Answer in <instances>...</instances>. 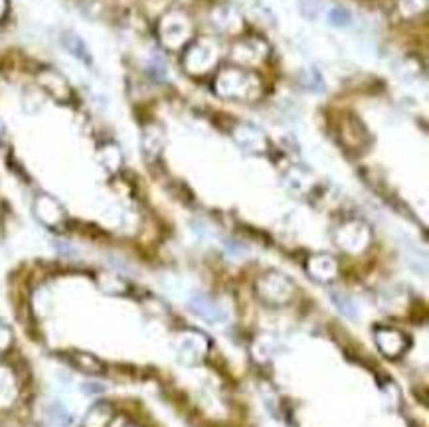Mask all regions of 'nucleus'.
<instances>
[{
	"mask_svg": "<svg viewBox=\"0 0 429 427\" xmlns=\"http://www.w3.org/2000/svg\"><path fill=\"white\" fill-rule=\"evenodd\" d=\"M161 148H163V131L157 125H148L143 133V150L148 157H154L161 152Z\"/></svg>",
	"mask_w": 429,
	"mask_h": 427,
	"instance_id": "17",
	"label": "nucleus"
},
{
	"mask_svg": "<svg viewBox=\"0 0 429 427\" xmlns=\"http://www.w3.org/2000/svg\"><path fill=\"white\" fill-rule=\"evenodd\" d=\"M2 131H4V127H2V123H0V135H2Z\"/></svg>",
	"mask_w": 429,
	"mask_h": 427,
	"instance_id": "25",
	"label": "nucleus"
},
{
	"mask_svg": "<svg viewBox=\"0 0 429 427\" xmlns=\"http://www.w3.org/2000/svg\"><path fill=\"white\" fill-rule=\"evenodd\" d=\"M218 63V52L208 40H198L184 48L182 68L190 75L210 74Z\"/></svg>",
	"mask_w": 429,
	"mask_h": 427,
	"instance_id": "2",
	"label": "nucleus"
},
{
	"mask_svg": "<svg viewBox=\"0 0 429 427\" xmlns=\"http://www.w3.org/2000/svg\"><path fill=\"white\" fill-rule=\"evenodd\" d=\"M332 301L337 303V307L344 312V315H355V309H352V305H350V301L344 297V295H337V293H332Z\"/></svg>",
	"mask_w": 429,
	"mask_h": 427,
	"instance_id": "21",
	"label": "nucleus"
},
{
	"mask_svg": "<svg viewBox=\"0 0 429 427\" xmlns=\"http://www.w3.org/2000/svg\"><path fill=\"white\" fill-rule=\"evenodd\" d=\"M6 8H8L6 0H0V20H2V18H4V14H6Z\"/></svg>",
	"mask_w": 429,
	"mask_h": 427,
	"instance_id": "23",
	"label": "nucleus"
},
{
	"mask_svg": "<svg viewBox=\"0 0 429 427\" xmlns=\"http://www.w3.org/2000/svg\"><path fill=\"white\" fill-rule=\"evenodd\" d=\"M190 309H192L196 315H200L202 319L210 321V323H220V321H223V310L220 309L212 299H208L204 295L192 297Z\"/></svg>",
	"mask_w": 429,
	"mask_h": 427,
	"instance_id": "14",
	"label": "nucleus"
},
{
	"mask_svg": "<svg viewBox=\"0 0 429 427\" xmlns=\"http://www.w3.org/2000/svg\"><path fill=\"white\" fill-rule=\"evenodd\" d=\"M66 358H68V362L74 368L81 370V372H86L89 376H97V374L103 372V362L99 358H95L93 354L83 352V350H70V352L66 354Z\"/></svg>",
	"mask_w": 429,
	"mask_h": 427,
	"instance_id": "13",
	"label": "nucleus"
},
{
	"mask_svg": "<svg viewBox=\"0 0 429 427\" xmlns=\"http://www.w3.org/2000/svg\"><path fill=\"white\" fill-rule=\"evenodd\" d=\"M370 239L372 236L368 226L356 220L344 221V224H341L337 228V232H335L337 246L342 248L344 251H348V253H360V251H364L370 246Z\"/></svg>",
	"mask_w": 429,
	"mask_h": 427,
	"instance_id": "5",
	"label": "nucleus"
},
{
	"mask_svg": "<svg viewBox=\"0 0 429 427\" xmlns=\"http://www.w3.org/2000/svg\"><path fill=\"white\" fill-rule=\"evenodd\" d=\"M374 340H376V346L382 350V354L390 356V358H398L410 346V339L403 332L396 330V328H388V326L376 328L374 330Z\"/></svg>",
	"mask_w": 429,
	"mask_h": 427,
	"instance_id": "7",
	"label": "nucleus"
},
{
	"mask_svg": "<svg viewBox=\"0 0 429 427\" xmlns=\"http://www.w3.org/2000/svg\"><path fill=\"white\" fill-rule=\"evenodd\" d=\"M192 36V24L184 14H168L164 16L159 24V38L163 46L168 50H180L186 48Z\"/></svg>",
	"mask_w": 429,
	"mask_h": 427,
	"instance_id": "4",
	"label": "nucleus"
},
{
	"mask_svg": "<svg viewBox=\"0 0 429 427\" xmlns=\"http://www.w3.org/2000/svg\"><path fill=\"white\" fill-rule=\"evenodd\" d=\"M34 214L48 228H58L66 221V210L50 194H40L34 200Z\"/></svg>",
	"mask_w": 429,
	"mask_h": 427,
	"instance_id": "8",
	"label": "nucleus"
},
{
	"mask_svg": "<svg viewBox=\"0 0 429 427\" xmlns=\"http://www.w3.org/2000/svg\"><path fill=\"white\" fill-rule=\"evenodd\" d=\"M99 289L109 295H123L127 293V283L121 279L115 273H101L99 275Z\"/></svg>",
	"mask_w": 429,
	"mask_h": 427,
	"instance_id": "18",
	"label": "nucleus"
},
{
	"mask_svg": "<svg viewBox=\"0 0 429 427\" xmlns=\"http://www.w3.org/2000/svg\"><path fill=\"white\" fill-rule=\"evenodd\" d=\"M248 2H252V4H257V2H259V0H248Z\"/></svg>",
	"mask_w": 429,
	"mask_h": 427,
	"instance_id": "24",
	"label": "nucleus"
},
{
	"mask_svg": "<svg viewBox=\"0 0 429 427\" xmlns=\"http://www.w3.org/2000/svg\"><path fill=\"white\" fill-rule=\"evenodd\" d=\"M214 91L226 97V99H253L259 95L261 91V83L259 79L250 72H246L243 68L237 66H228L218 72L216 79H214Z\"/></svg>",
	"mask_w": 429,
	"mask_h": 427,
	"instance_id": "1",
	"label": "nucleus"
},
{
	"mask_svg": "<svg viewBox=\"0 0 429 427\" xmlns=\"http://www.w3.org/2000/svg\"><path fill=\"white\" fill-rule=\"evenodd\" d=\"M307 273L311 275L312 279L321 281V283H328V281H332L339 275L337 259L326 255V253L311 255L309 261H307Z\"/></svg>",
	"mask_w": 429,
	"mask_h": 427,
	"instance_id": "9",
	"label": "nucleus"
},
{
	"mask_svg": "<svg viewBox=\"0 0 429 427\" xmlns=\"http://www.w3.org/2000/svg\"><path fill=\"white\" fill-rule=\"evenodd\" d=\"M56 246H58L59 255H63V257H72V255H75L74 248H72L70 244H63V241H58Z\"/></svg>",
	"mask_w": 429,
	"mask_h": 427,
	"instance_id": "22",
	"label": "nucleus"
},
{
	"mask_svg": "<svg viewBox=\"0 0 429 427\" xmlns=\"http://www.w3.org/2000/svg\"><path fill=\"white\" fill-rule=\"evenodd\" d=\"M61 46H63L77 61H81V63H86V66H91V63H93V56H91V52H89L86 40H83L79 34H75L72 30L63 32V34H61Z\"/></svg>",
	"mask_w": 429,
	"mask_h": 427,
	"instance_id": "12",
	"label": "nucleus"
},
{
	"mask_svg": "<svg viewBox=\"0 0 429 427\" xmlns=\"http://www.w3.org/2000/svg\"><path fill=\"white\" fill-rule=\"evenodd\" d=\"M328 22L332 26H346L350 22V16H348L346 10H342V8H335V10L328 12Z\"/></svg>",
	"mask_w": 429,
	"mask_h": 427,
	"instance_id": "19",
	"label": "nucleus"
},
{
	"mask_svg": "<svg viewBox=\"0 0 429 427\" xmlns=\"http://www.w3.org/2000/svg\"><path fill=\"white\" fill-rule=\"evenodd\" d=\"M10 344H12V330L6 324L0 323V352L8 350Z\"/></svg>",
	"mask_w": 429,
	"mask_h": 427,
	"instance_id": "20",
	"label": "nucleus"
},
{
	"mask_svg": "<svg viewBox=\"0 0 429 427\" xmlns=\"http://www.w3.org/2000/svg\"><path fill=\"white\" fill-rule=\"evenodd\" d=\"M234 139L239 147L248 152H259L266 148V135L250 123H239L234 129Z\"/></svg>",
	"mask_w": 429,
	"mask_h": 427,
	"instance_id": "10",
	"label": "nucleus"
},
{
	"mask_svg": "<svg viewBox=\"0 0 429 427\" xmlns=\"http://www.w3.org/2000/svg\"><path fill=\"white\" fill-rule=\"evenodd\" d=\"M97 159L101 162L107 172H117L123 164V155H121V148L115 143H105L97 150Z\"/></svg>",
	"mask_w": 429,
	"mask_h": 427,
	"instance_id": "15",
	"label": "nucleus"
},
{
	"mask_svg": "<svg viewBox=\"0 0 429 427\" xmlns=\"http://www.w3.org/2000/svg\"><path fill=\"white\" fill-rule=\"evenodd\" d=\"M267 56L266 42H259V40H246V42H239L236 48L232 50V58L239 61V63H255V61H261Z\"/></svg>",
	"mask_w": 429,
	"mask_h": 427,
	"instance_id": "11",
	"label": "nucleus"
},
{
	"mask_svg": "<svg viewBox=\"0 0 429 427\" xmlns=\"http://www.w3.org/2000/svg\"><path fill=\"white\" fill-rule=\"evenodd\" d=\"M113 419V408L107 401L95 404L83 419V427H107Z\"/></svg>",
	"mask_w": 429,
	"mask_h": 427,
	"instance_id": "16",
	"label": "nucleus"
},
{
	"mask_svg": "<svg viewBox=\"0 0 429 427\" xmlns=\"http://www.w3.org/2000/svg\"><path fill=\"white\" fill-rule=\"evenodd\" d=\"M38 86L44 89L50 97H54L58 103H66V101L72 99L70 81L52 68H44V70L38 72Z\"/></svg>",
	"mask_w": 429,
	"mask_h": 427,
	"instance_id": "6",
	"label": "nucleus"
},
{
	"mask_svg": "<svg viewBox=\"0 0 429 427\" xmlns=\"http://www.w3.org/2000/svg\"><path fill=\"white\" fill-rule=\"evenodd\" d=\"M295 291L293 281L279 271H267L257 281V295L266 301L267 305H285L291 301Z\"/></svg>",
	"mask_w": 429,
	"mask_h": 427,
	"instance_id": "3",
	"label": "nucleus"
}]
</instances>
